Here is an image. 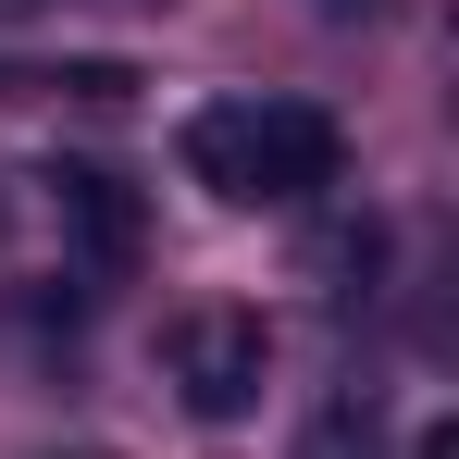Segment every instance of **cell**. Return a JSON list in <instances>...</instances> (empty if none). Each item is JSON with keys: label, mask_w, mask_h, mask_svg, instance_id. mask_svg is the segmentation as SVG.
I'll use <instances>...</instances> for the list:
<instances>
[{"label": "cell", "mask_w": 459, "mask_h": 459, "mask_svg": "<svg viewBox=\"0 0 459 459\" xmlns=\"http://www.w3.org/2000/svg\"><path fill=\"white\" fill-rule=\"evenodd\" d=\"M186 174L212 199H310L335 186V125L310 100H212L186 125Z\"/></svg>", "instance_id": "6da1fadb"}, {"label": "cell", "mask_w": 459, "mask_h": 459, "mask_svg": "<svg viewBox=\"0 0 459 459\" xmlns=\"http://www.w3.org/2000/svg\"><path fill=\"white\" fill-rule=\"evenodd\" d=\"M174 373H186V410L199 422H236L261 397V373H273V348H261L248 310H199V323H174Z\"/></svg>", "instance_id": "7a4b0ae2"}, {"label": "cell", "mask_w": 459, "mask_h": 459, "mask_svg": "<svg viewBox=\"0 0 459 459\" xmlns=\"http://www.w3.org/2000/svg\"><path fill=\"white\" fill-rule=\"evenodd\" d=\"M50 199H63V224H75L87 248H112V261L137 248V199H125L112 174H87V161H63V174H50Z\"/></svg>", "instance_id": "3957f363"}, {"label": "cell", "mask_w": 459, "mask_h": 459, "mask_svg": "<svg viewBox=\"0 0 459 459\" xmlns=\"http://www.w3.org/2000/svg\"><path fill=\"white\" fill-rule=\"evenodd\" d=\"M299 459H360V422H348V410H335V422H310V447Z\"/></svg>", "instance_id": "277c9868"}, {"label": "cell", "mask_w": 459, "mask_h": 459, "mask_svg": "<svg viewBox=\"0 0 459 459\" xmlns=\"http://www.w3.org/2000/svg\"><path fill=\"white\" fill-rule=\"evenodd\" d=\"M422 459H459V435H447V422H422Z\"/></svg>", "instance_id": "5b68a950"}, {"label": "cell", "mask_w": 459, "mask_h": 459, "mask_svg": "<svg viewBox=\"0 0 459 459\" xmlns=\"http://www.w3.org/2000/svg\"><path fill=\"white\" fill-rule=\"evenodd\" d=\"M335 13H348V0H335Z\"/></svg>", "instance_id": "8992f818"}]
</instances>
